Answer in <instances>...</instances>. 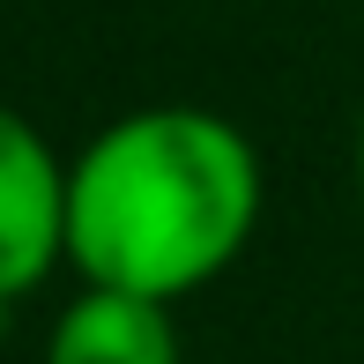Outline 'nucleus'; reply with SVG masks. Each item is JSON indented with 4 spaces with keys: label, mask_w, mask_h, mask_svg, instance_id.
Here are the masks:
<instances>
[{
    "label": "nucleus",
    "mask_w": 364,
    "mask_h": 364,
    "mask_svg": "<svg viewBox=\"0 0 364 364\" xmlns=\"http://www.w3.org/2000/svg\"><path fill=\"white\" fill-rule=\"evenodd\" d=\"M260 223V156L208 105H141L68 164V260L90 290L178 305Z\"/></svg>",
    "instance_id": "f257e3e1"
},
{
    "label": "nucleus",
    "mask_w": 364,
    "mask_h": 364,
    "mask_svg": "<svg viewBox=\"0 0 364 364\" xmlns=\"http://www.w3.org/2000/svg\"><path fill=\"white\" fill-rule=\"evenodd\" d=\"M60 260H68V164L15 105H0V305L30 297Z\"/></svg>",
    "instance_id": "f03ea898"
},
{
    "label": "nucleus",
    "mask_w": 364,
    "mask_h": 364,
    "mask_svg": "<svg viewBox=\"0 0 364 364\" xmlns=\"http://www.w3.org/2000/svg\"><path fill=\"white\" fill-rule=\"evenodd\" d=\"M45 364H178L171 305L127 290H82L53 320Z\"/></svg>",
    "instance_id": "7ed1b4c3"
},
{
    "label": "nucleus",
    "mask_w": 364,
    "mask_h": 364,
    "mask_svg": "<svg viewBox=\"0 0 364 364\" xmlns=\"http://www.w3.org/2000/svg\"><path fill=\"white\" fill-rule=\"evenodd\" d=\"M350 164H357V201H364V112H357V141H350Z\"/></svg>",
    "instance_id": "20e7f679"
}]
</instances>
